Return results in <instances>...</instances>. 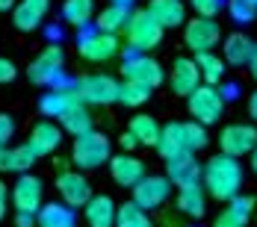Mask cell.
Listing matches in <instances>:
<instances>
[{
  "instance_id": "36",
  "label": "cell",
  "mask_w": 257,
  "mask_h": 227,
  "mask_svg": "<svg viewBox=\"0 0 257 227\" xmlns=\"http://www.w3.org/2000/svg\"><path fill=\"white\" fill-rule=\"evenodd\" d=\"M12 136H15V121L6 112H0V148H6Z\"/></svg>"
},
{
  "instance_id": "42",
  "label": "cell",
  "mask_w": 257,
  "mask_h": 227,
  "mask_svg": "<svg viewBox=\"0 0 257 227\" xmlns=\"http://www.w3.org/2000/svg\"><path fill=\"white\" fill-rule=\"evenodd\" d=\"M248 115H251V121H257V92H251V98H248Z\"/></svg>"
},
{
  "instance_id": "7",
  "label": "cell",
  "mask_w": 257,
  "mask_h": 227,
  "mask_svg": "<svg viewBox=\"0 0 257 227\" xmlns=\"http://www.w3.org/2000/svg\"><path fill=\"white\" fill-rule=\"evenodd\" d=\"M77 98L83 103H95V106H106V103L118 101V83L109 74H89L77 80L74 86Z\"/></svg>"
},
{
  "instance_id": "20",
  "label": "cell",
  "mask_w": 257,
  "mask_h": 227,
  "mask_svg": "<svg viewBox=\"0 0 257 227\" xmlns=\"http://www.w3.org/2000/svg\"><path fill=\"white\" fill-rule=\"evenodd\" d=\"M145 12H148L163 30H175V27H180L186 21V9H183L180 0H151Z\"/></svg>"
},
{
  "instance_id": "35",
  "label": "cell",
  "mask_w": 257,
  "mask_h": 227,
  "mask_svg": "<svg viewBox=\"0 0 257 227\" xmlns=\"http://www.w3.org/2000/svg\"><path fill=\"white\" fill-rule=\"evenodd\" d=\"M189 3H192L195 15H201V18H216L222 9V0H189Z\"/></svg>"
},
{
  "instance_id": "1",
  "label": "cell",
  "mask_w": 257,
  "mask_h": 227,
  "mask_svg": "<svg viewBox=\"0 0 257 227\" xmlns=\"http://www.w3.org/2000/svg\"><path fill=\"white\" fill-rule=\"evenodd\" d=\"M201 186L216 201H231L242 189V165L228 153H216L201 165Z\"/></svg>"
},
{
  "instance_id": "39",
  "label": "cell",
  "mask_w": 257,
  "mask_h": 227,
  "mask_svg": "<svg viewBox=\"0 0 257 227\" xmlns=\"http://www.w3.org/2000/svg\"><path fill=\"white\" fill-rule=\"evenodd\" d=\"M222 98H225V101H231V98H239V86H236V83H228V86L222 89Z\"/></svg>"
},
{
  "instance_id": "23",
  "label": "cell",
  "mask_w": 257,
  "mask_h": 227,
  "mask_svg": "<svg viewBox=\"0 0 257 227\" xmlns=\"http://www.w3.org/2000/svg\"><path fill=\"white\" fill-rule=\"evenodd\" d=\"M36 227H77V215L65 203H42L36 212Z\"/></svg>"
},
{
  "instance_id": "15",
  "label": "cell",
  "mask_w": 257,
  "mask_h": 227,
  "mask_svg": "<svg viewBox=\"0 0 257 227\" xmlns=\"http://www.w3.org/2000/svg\"><path fill=\"white\" fill-rule=\"evenodd\" d=\"M169 86H172L175 95L189 98V95L201 86V74H198L195 59H189V56H178L175 65H172V74H169Z\"/></svg>"
},
{
  "instance_id": "9",
  "label": "cell",
  "mask_w": 257,
  "mask_h": 227,
  "mask_svg": "<svg viewBox=\"0 0 257 227\" xmlns=\"http://www.w3.org/2000/svg\"><path fill=\"white\" fill-rule=\"evenodd\" d=\"M77 51L89 62H106L118 53V36L101 33V30H86L77 39Z\"/></svg>"
},
{
  "instance_id": "29",
  "label": "cell",
  "mask_w": 257,
  "mask_h": 227,
  "mask_svg": "<svg viewBox=\"0 0 257 227\" xmlns=\"http://www.w3.org/2000/svg\"><path fill=\"white\" fill-rule=\"evenodd\" d=\"M195 65H198V74H201V83L207 86H219L222 80H225V59L222 56H216V53H198L195 56Z\"/></svg>"
},
{
  "instance_id": "3",
  "label": "cell",
  "mask_w": 257,
  "mask_h": 227,
  "mask_svg": "<svg viewBox=\"0 0 257 227\" xmlns=\"http://www.w3.org/2000/svg\"><path fill=\"white\" fill-rule=\"evenodd\" d=\"M109 139L98 133V130H89L74 139V148H71V162L77 165L80 171H92V168H101L103 162H109Z\"/></svg>"
},
{
  "instance_id": "10",
  "label": "cell",
  "mask_w": 257,
  "mask_h": 227,
  "mask_svg": "<svg viewBox=\"0 0 257 227\" xmlns=\"http://www.w3.org/2000/svg\"><path fill=\"white\" fill-rule=\"evenodd\" d=\"M172 195V180L160 174H145L136 186H133V203L142 209H157L169 201Z\"/></svg>"
},
{
  "instance_id": "40",
  "label": "cell",
  "mask_w": 257,
  "mask_h": 227,
  "mask_svg": "<svg viewBox=\"0 0 257 227\" xmlns=\"http://www.w3.org/2000/svg\"><path fill=\"white\" fill-rule=\"evenodd\" d=\"M15 224H18V227H33V224H36V215H24V212H18Z\"/></svg>"
},
{
  "instance_id": "30",
  "label": "cell",
  "mask_w": 257,
  "mask_h": 227,
  "mask_svg": "<svg viewBox=\"0 0 257 227\" xmlns=\"http://www.w3.org/2000/svg\"><path fill=\"white\" fill-rule=\"evenodd\" d=\"M130 136L139 142V145H148V148H154L157 139H160V124H157L151 115H133V121H130Z\"/></svg>"
},
{
  "instance_id": "31",
  "label": "cell",
  "mask_w": 257,
  "mask_h": 227,
  "mask_svg": "<svg viewBox=\"0 0 257 227\" xmlns=\"http://www.w3.org/2000/svg\"><path fill=\"white\" fill-rule=\"evenodd\" d=\"M95 12V0H65L62 3V21H68L71 27H86L92 21Z\"/></svg>"
},
{
  "instance_id": "41",
  "label": "cell",
  "mask_w": 257,
  "mask_h": 227,
  "mask_svg": "<svg viewBox=\"0 0 257 227\" xmlns=\"http://www.w3.org/2000/svg\"><path fill=\"white\" fill-rule=\"evenodd\" d=\"M136 145H139V142H136V139H133L130 133H124V136H121V148H124V151H133Z\"/></svg>"
},
{
  "instance_id": "46",
  "label": "cell",
  "mask_w": 257,
  "mask_h": 227,
  "mask_svg": "<svg viewBox=\"0 0 257 227\" xmlns=\"http://www.w3.org/2000/svg\"><path fill=\"white\" fill-rule=\"evenodd\" d=\"M112 3H124V6H130V3H133V0H112Z\"/></svg>"
},
{
  "instance_id": "2",
  "label": "cell",
  "mask_w": 257,
  "mask_h": 227,
  "mask_svg": "<svg viewBox=\"0 0 257 227\" xmlns=\"http://www.w3.org/2000/svg\"><path fill=\"white\" fill-rule=\"evenodd\" d=\"M207 145V127L198 121H169L160 127V139H157V153L163 159H172L178 153H195Z\"/></svg>"
},
{
  "instance_id": "26",
  "label": "cell",
  "mask_w": 257,
  "mask_h": 227,
  "mask_svg": "<svg viewBox=\"0 0 257 227\" xmlns=\"http://www.w3.org/2000/svg\"><path fill=\"white\" fill-rule=\"evenodd\" d=\"M130 6H124V3H112V6H106L101 15H98V21H95V27L101 30V33H121L124 27H127L130 21Z\"/></svg>"
},
{
  "instance_id": "8",
  "label": "cell",
  "mask_w": 257,
  "mask_h": 227,
  "mask_svg": "<svg viewBox=\"0 0 257 227\" xmlns=\"http://www.w3.org/2000/svg\"><path fill=\"white\" fill-rule=\"evenodd\" d=\"M121 74H124V80H133L145 89H157L163 83V65L148 53H130L121 65Z\"/></svg>"
},
{
  "instance_id": "27",
  "label": "cell",
  "mask_w": 257,
  "mask_h": 227,
  "mask_svg": "<svg viewBox=\"0 0 257 227\" xmlns=\"http://www.w3.org/2000/svg\"><path fill=\"white\" fill-rule=\"evenodd\" d=\"M251 51H254V42L248 39V36H242V33H231L228 39H225V62H231V65H248V59H251Z\"/></svg>"
},
{
  "instance_id": "5",
  "label": "cell",
  "mask_w": 257,
  "mask_h": 227,
  "mask_svg": "<svg viewBox=\"0 0 257 227\" xmlns=\"http://www.w3.org/2000/svg\"><path fill=\"white\" fill-rule=\"evenodd\" d=\"M124 33H127V45L136 53L154 51L157 45L163 42V27L157 24L148 12H133L127 27H124Z\"/></svg>"
},
{
  "instance_id": "38",
  "label": "cell",
  "mask_w": 257,
  "mask_h": 227,
  "mask_svg": "<svg viewBox=\"0 0 257 227\" xmlns=\"http://www.w3.org/2000/svg\"><path fill=\"white\" fill-rule=\"evenodd\" d=\"M6 206H9V186L0 180V221L6 218Z\"/></svg>"
},
{
  "instance_id": "19",
  "label": "cell",
  "mask_w": 257,
  "mask_h": 227,
  "mask_svg": "<svg viewBox=\"0 0 257 227\" xmlns=\"http://www.w3.org/2000/svg\"><path fill=\"white\" fill-rule=\"evenodd\" d=\"M48 9H51V0H21V3H15V9H12V21L18 30H36V27L42 24V18L48 15Z\"/></svg>"
},
{
  "instance_id": "12",
  "label": "cell",
  "mask_w": 257,
  "mask_h": 227,
  "mask_svg": "<svg viewBox=\"0 0 257 227\" xmlns=\"http://www.w3.org/2000/svg\"><path fill=\"white\" fill-rule=\"evenodd\" d=\"M62 62H65V53L59 45H48L45 51L39 53L36 59H33V65H30V80L36 83V86H48L51 89L53 80L62 74Z\"/></svg>"
},
{
  "instance_id": "34",
  "label": "cell",
  "mask_w": 257,
  "mask_h": 227,
  "mask_svg": "<svg viewBox=\"0 0 257 227\" xmlns=\"http://www.w3.org/2000/svg\"><path fill=\"white\" fill-rule=\"evenodd\" d=\"M228 12L233 15V21L248 24L257 12V0H228Z\"/></svg>"
},
{
  "instance_id": "6",
  "label": "cell",
  "mask_w": 257,
  "mask_h": 227,
  "mask_svg": "<svg viewBox=\"0 0 257 227\" xmlns=\"http://www.w3.org/2000/svg\"><path fill=\"white\" fill-rule=\"evenodd\" d=\"M219 39H222V27L216 24V18H201V15H195V18L186 21L183 42H186V48L195 53V56H198V53H210L219 45Z\"/></svg>"
},
{
  "instance_id": "24",
  "label": "cell",
  "mask_w": 257,
  "mask_h": 227,
  "mask_svg": "<svg viewBox=\"0 0 257 227\" xmlns=\"http://www.w3.org/2000/svg\"><path fill=\"white\" fill-rule=\"evenodd\" d=\"M39 156L30 151V145H15V148H0V171H12V174H24L27 168L36 162Z\"/></svg>"
},
{
  "instance_id": "25",
  "label": "cell",
  "mask_w": 257,
  "mask_h": 227,
  "mask_svg": "<svg viewBox=\"0 0 257 227\" xmlns=\"http://www.w3.org/2000/svg\"><path fill=\"white\" fill-rule=\"evenodd\" d=\"M74 103H83L74 89H65V92H53L51 89V92L39 101V109H42V115H48V118H59V115H65Z\"/></svg>"
},
{
  "instance_id": "13",
  "label": "cell",
  "mask_w": 257,
  "mask_h": 227,
  "mask_svg": "<svg viewBox=\"0 0 257 227\" xmlns=\"http://www.w3.org/2000/svg\"><path fill=\"white\" fill-rule=\"evenodd\" d=\"M222 153H228L233 159L245 156L257 148V127L254 124H228L219 136Z\"/></svg>"
},
{
  "instance_id": "32",
  "label": "cell",
  "mask_w": 257,
  "mask_h": 227,
  "mask_svg": "<svg viewBox=\"0 0 257 227\" xmlns=\"http://www.w3.org/2000/svg\"><path fill=\"white\" fill-rule=\"evenodd\" d=\"M115 227H154L148 212L142 206H136L133 201L115 206Z\"/></svg>"
},
{
  "instance_id": "16",
  "label": "cell",
  "mask_w": 257,
  "mask_h": 227,
  "mask_svg": "<svg viewBox=\"0 0 257 227\" xmlns=\"http://www.w3.org/2000/svg\"><path fill=\"white\" fill-rule=\"evenodd\" d=\"M109 174L118 186H127L133 189L142 177H145V162L130 156V153H118V156H109Z\"/></svg>"
},
{
  "instance_id": "45",
  "label": "cell",
  "mask_w": 257,
  "mask_h": 227,
  "mask_svg": "<svg viewBox=\"0 0 257 227\" xmlns=\"http://www.w3.org/2000/svg\"><path fill=\"white\" fill-rule=\"evenodd\" d=\"M251 168H254V174H257V148L251 151Z\"/></svg>"
},
{
  "instance_id": "11",
  "label": "cell",
  "mask_w": 257,
  "mask_h": 227,
  "mask_svg": "<svg viewBox=\"0 0 257 227\" xmlns=\"http://www.w3.org/2000/svg\"><path fill=\"white\" fill-rule=\"evenodd\" d=\"M9 201L15 203L18 212L24 215H36L42 209V180L36 174H21L12 183V192H9Z\"/></svg>"
},
{
  "instance_id": "22",
  "label": "cell",
  "mask_w": 257,
  "mask_h": 227,
  "mask_svg": "<svg viewBox=\"0 0 257 227\" xmlns=\"http://www.w3.org/2000/svg\"><path fill=\"white\" fill-rule=\"evenodd\" d=\"M207 209V192L201 183H189V186H180L178 189V212L183 215H192V218H201Z\"/></svg>"
},
{
  "instance_id": "18",
  "label": "cell",
  "mask_w": 257,
  "mask_h": 227,
  "mask_svg": "<svg viewBox=\"0 0 257 227\" xmlns=\"http://www.w3.org/2000/svg\"><path fill=\"white\" fill-rule=\"evenodd\" d=\"M59 142H62V127L53 124V121H39V124L33 127V133H30V151L36 153V156H48L59 148Z\"/></svg>"
},
{
  "instance_id": "4",
  "label": "cell",
  "mask_w": 257,
  "mask_h": 227,
  "mask_svg": "<svg viewBox=\"0 0 257 227\" xmlns=\"http://www.w3.org/2000/svg\"><path fill=\"white\" fill-rule=\"evenodd\" d=\"M222 112H225V98H222V92L216 86L201 83L189 95V115H192V121H198V124H204V127L216 124L222 118Z\"/></svg>"
},
{
  "instance_id": "43",
  "label": "cell",
  "mask_w": 257,
  "mask_h": 227,
  "mask_svg": "<svg viewBox=\"0 0 257 227\" xmlns=\"http://www.w3.org/2000/svg\"><path fill=\"white\" fill-rule=\"evenodd\" d=\"M248 68H251V77L257 80V45H254V51H251V59H248Z\"/></svg>"
},
{
  "instance_id": "28",
  "label": "cell",
  "mask_w": 257,
  "mask_h": 227,
  "mask_svg": "<svg viewBox=\"0 0 257 227\" xmlns=\"http://www.w3.org/2000/svg\"><path fill=\"white\" fill-rule=\"evenodd\" d=\"M59 127H62V133H71L74 139L89 133L92 130V115H89L86 103H74L65 115H59Z\"/></svg>"
},
{
  "instance_id": "33",
  "label": "cell",
  "mask_w": 257,
  "mask_h": 227,
  "mask_svg": "<svg viewBox=\"0 0 257 227\" xmlns=\"http://www.w3.org/2000/svg\"><path fill=\"white\" fill-rule=\"evenodd\" d=\"M148 98H151V89H145V86H139L133 80L118 83V103H124V106H142Z\"/></svg>"
},
{
  "instance_id": "37",
  "label": "cell",
  "mask_w": 257,
  "mask_h": 227,
  "mask_svg": "<svg viewBox=\"0 0 257 227\" xmlns=\"http://www.w3.org/2000/svg\"><path fill=\"white\" fill-rule=\"evenodd\" d=\"M15 74H18V68H15L9 59H3V56H0V83H12Z\"/></svg>"
},
{
  "instance_id": "17",
  "label": "cell",
  "mask_w": 257,
  "mask_h": 227,
  "mask_svg": "<svg viewBox=\"0 0 257 227\" xmlns=\"http://www.w3.org/2000/svg\"><path fill=\"white\" fill-rule=\"evenodd\" d=\"M169 162V180H172V186H189V183H201V162L192 156V153H178V156H172V159H166Z\"/></svg>"
},
{
  "instance_id": "14",
  "label": "cell",
  "mask_w": 257,
  "mask_h": 227,
  "mask_svg": "<svg viewBox=\"0 0 257 227\" xmlns=\"http://www.w3.org/2000/svg\"><path fill=\"white\" fill-rule=\"evenodd\" d=\"M56 189H59V195H62V203L71 206V209L86 206L89 198H92V186H89V180L80 174V171H59Z\"/></svg>"
},
{
  "instance_id": "44",
  "label": "cell",
  "mask_w": 257,
  "mask_h": 227,
  "mask_svg": "<svg viewBox=\"0 0 257 227\" xmlns=\"http://www.w3.org/2000/svg\"><path fill=\"white\" fill-rule=\"evenodd\" d=\"M6 9H15V0H0V12H6Z\"/></svg>"
},
{
  "instance_id": "21",
  "label": "cell",
  "mask_w": 257,
  "mask_h": 227,
  "mask_svg": "<svg viewBox=\"0 0 257 227\" xmlns=\"http://www.w3.org/2000/svg\"><path fill=\"white\" fill-rule=\"evenodd\" d=\"M83 209L89 227H115V201L109 195H92Z\"/></svg>"
}]
</instances>
